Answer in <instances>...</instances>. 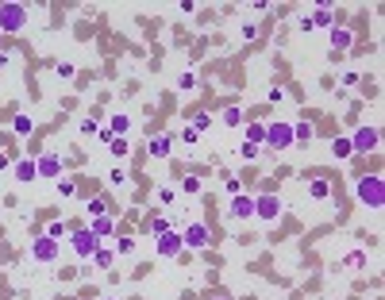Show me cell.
<instances>
[{"label":"cell","mask_w":385,"mask_h":300,"mask_svg":"<svg viewBox=\"0 0 385 300\" xmlns=\"http://www.w3.org/2000/svg\"><path fill=\"white\" fill-rule=\"evenodd\" d=\"M354 193H358V200H362V204H370L374 212L385 204V185H381V177H362V181L354 185Z\"/></svg>","instance_id":"1"},{"label":"cell","mask_w":385,"mask_h":300,"mask_svg":"<svg viewBox=\"0 0 385 300\" xmlns=\"http://www.w3.org/2000/svg\"><path fill=\"white\" fill-rule=\"evenodd\" d=\"M69 247H73V254L77 258H93L97 254V247H100V239L93 235V231H89V227H77V231H69Z\"/></svg>","instance_id":"2"},{"label":"cell","mask_w":385,"mask_h":300,"mask_svg":"<svg viewBox=\"0 0 385 300\" xmlns=\"http://www.w3.org/2000/svg\"><path fill=\"white\" fill-rule=\"evenodd\" d=\"M266 146L289 150V146H293V123H289V119H277V123H270V127H266Z\"/></svg>","instance_id":"3"},{"label":"cell","mask_w":385,"mask_h":300,"mask_svg":"<svg viewBox=\"0 0 385 300\" xmlns=\"http://www.w3.org/2000/svg\"><path fill=\"white\" fill-rule=\"evenodd\" d=\"M285 212V204H281V196L274 193H262V196H254V215L258 219H266V223H274L277 215Z\"/></svg>","instance_id":"4"},{"label":"cell","mask_w":385,"mask_h":300,"mask_svg":"<svg viewBox=\"0 0 385 300\" xmlns=\"http://www.w3.org/2000/svg\"><path fill=\"white\" fill-rule=\"evenodd\" d=\"M27 27V8L23 4H0V31H20Z\"/></svg>","instance_id":"5"},{"label":"cell","mask_w":385,"mask_h":300,"mask_svg":"<svg viewBox=\"0 0 385 300\" xmlns=\"http://www.w3.org/2000/svg\"><path fill=\"white\" fill-rule=\"evenodd\" d=\"M208 243H212L208 223H189L185 231H181V247H189V250H204Z\"/></svg>","instance_id":"6"},{"label":"cell","mask_w":385,"mask_h":300,"mask_svg":"<svg viewBox=\"0 0 385 300\" xmlns=\"http://www.w3.org/2000/svg\"><path fill=\"white\" fill-rule=\"evenodd\" d=\"M58 250H62V243H58V239H50V235H39V239L31 243V258H35V262H54Z\"/></svg>","instance_id":"7"},{"label":"cell","mask_w":385,"mask_h":300,"mask_svg":"<svg viewBox=\"0 0 385 300\" xmlns=\"http://www.w3.org/2000/svg\"><path fill=\"white\" fill-rule=\"evenodd\" d=\"M154 250H158L162 258H181V254H185V247H181V235H177V231H166V235H158Z\"/></svg>","instance_id":"8"},{"label":"cell","mask_w":385,"mask_h":300,"mask_svg":"<svg viewBox=\"0 0 385 300\" xmlns=\"http://www.w3.org/2000/svg\"><path fill=\"white\" fill-rule=\"evenodd\" d=\"M377 142H381V135L374 127H358L351 139V150H377Z\"/></svg>","instance_id":"9"},{"label":"cell","mask_w":385,"mask_h":300,"mask_svg":"<svg viewBox=\"0 0 385 300\" xmlns=\"http://www.w3.org/2000/svg\"><path fill=\"white\" fill-rule=\"evenodd\" d=\"M231 219H251V215H254V196H235V200H231Z\"/></svg>","instance_id":"10"},{"label":"cell","mask_w":385,"mask_h":300,"mask_svg":"<svg viewBox=\"0 0 385 300\" xmlns=\"http://www.w3.org/2000/svg\"><path fill=\"white\" fill-rule=\"evenodd\" d=\"M35 173H39V177H58V173H62V162H58V154H43V158L35 162Z\"/></svg>","instance_id":"11"},{"label":"cell","mask_w":385,"mask_h":300,"mask_svg":"<svg viewBox=\"0 0 385 300\" xmlns=\"http://www.w3.org/2000/svg\"><path fill=\"white\" fill-rule=\"evenodd\" d=\"M351 43H354V35L347 27H331V54H343Z\"/></svg>","instance_id":"12"},{"label":"cell","mask_w":385,"mask_h":300,"mask_svg":"<svg viewBox=\"0 0 385 300\" xmlns=\"http://www.w3.org/2000/svg\"><path fill=\"white\" fill-rule=\"evenodd\" d=\"M89 231H93L97 239L112 235V212H108V215H93V223H89Z\"/></svg>","instance_id":"13"},{"label":"cell","mask_w":385,"mask_h":300,"mask_svg":"<svg viewBox=\"0 0 385 300\" xmlns=\"http://www.w3.org/2000/svg\"><path fill=\"white\" fill-rule=\"evenodd\" d=\"M308 196H312V200H328V196H331V185H328V181H320V177H316V181L308 185Z\"/></svg>","instance_id":"14"},{"label":"cell","mask_w":385,"mask_h":300,"mask_svg":"<svg viewBox=\"0 0 385 300\" xmlns=\"http://www.w3.org/2000/svg\"><path fill=\"white\" fill-rule=\"evenodd\" d=\"M170 142H174L170 135H158V139H150V154H154V158H166V154H170Z\"/></svg>","instance_id":"15"},{"label":"cell","mask_w":385,"mask_h":300,"mask_svg":"<svg viewBox=\"0 0 385 300\" xmlns=\"http://www.w3.org/2000/svg\"><path fill=\"white\" fill-rule=\"evenodd\" d=\"M127 127H131L127 116H112V135H116V139H127Z\"/></svg>","instance_id":"16"},{"label":"cell","mask_w":385,"mask_h":300,"mask_svg":"<svg viewBox=\"0 0 385 300\" xmlns=\"http://www.w3.org/2000/svg\"><path fill=\"white\" fill-rule=\"evenodd\" d=\"M247 142H254V146L266 142V127H262V123H247Z\"/></svg>","instance_id":"17"},{"label":"cell","mask_w":385,"mask_h":300,"mask_svg":"<svg viewBox=\"0 0 385 300\" xmlns=\"http://www.w3.org/2000/svg\"><path fill=\"white\" fill-rule=\"evenodd\" d=\"M112 258H116V250H104V247H97V254L89 258V262H97L100 269H108V266H112Z\"/></svg>","instance_id":"18"},{"label":"cell","mask_w":385,"mask_h":300,"mask_svg":"<svg viewBox=\"0 0 385 300\" xmlns=\"http://www.w3.org/2000/svg\"><path fill=\"white\" fill-rule=\"evenodd\" d=\"M331 154H335V158H351V154H354L351 139H335V142H331Z\"/></svg>","instance_id":"19"},{"label":"cell","mask_w":385,"mask_h":300,"mask_svg":"<svg viewBox=\"0 0 385 300\" xmlns=\"http://www.w3.org/2000/svg\"><path fill=\"white\" fill-rule=\"evenodd\" d=\"M16 177H20V181H35V177H39V173H35V162H20V166H16Z\"/></svg>","instance_id":"20"},{"label":"cell","mask_w":385,"mask_h":300,"mask_svg":"<svg viewBox=\"0 0 385 300\" xmlns=\"http://www.w3.org/2000/svg\"><path fill=\"white\" fill-rule=\"evenodd\" d=\"M293 142H312V127L308 123H293Z\"/></svg>","instance_id":"21"},{"label":"cell","mask_w":385,"mask_h":300,"mask_svg":"<svg viewBox=\"0 0 385 300\" xmlns=\"http://www.w3.org/2000/svg\"><path fill=\"white\" fill-rule=\"evenodd\" d=\"M239 123H243L239 108H223V127H239Z\"/></svg>","instance_id":"22"},{"label":"cell","mask_w":385,"mask_h":300,"mask_svg":"<svg viewBox=\"0 0 385 300\" xmlns=\"http://www.w3.org/2000/svg\"><path fill=\"white\" fill-rule=\"evenodd\" d=\"M343 266H351V269H362V266H366V254H362V250H351V254L343 258Z\"/></svg>","instance_id":"23"},{"label":"cell","mask_w":385,"mask_h":300,"mask_svg":"<svg viewBox=\"0 0 385 300\" xmlns=\"http://www.w3.org/2000/svg\"><path fill=\"white\" fill-rule=\"evenodd\" d=\"M308 23H316V27H331V12L328 8H316V16H312Z\"/></svg>","instance_id":"24"},{"label":"cell","mask_w":385,"mask_h":300,"mask_svg":"<svg viewBox=\"0 0 385 300\" xmlns=\"http://www.w3.org/2000/svg\"><path fill=\"white\" fill-rule=\"evenodd\" d=\"M150 231H154V239H158V235H166V231H170V219H166V215H154Z\"/></svg>","instance_id":"25"},{"label":"cell","mask_w":385,"mask_h":300,"mask_svg":"<svg viewBox=\"0 0 385 300\" xmlns=\"http://www.w3.org/2000/svg\"><path fill=\"white\" fill-rule=\"evenodd\" d=\"M108 146H112V154H116V158H127V150H131V146H127V139H112Z\"/></svg>","instance_id":"26"},{"label":"cell","mask_w":385,"mask_h":300,"mask_svg":"<svg viewBox=\"0 0 385 300\" xmlns=\"http://www.w3.org/2000/svg\"><path fill=\"white\" fill-rule=\"evenodd\" d=\"M239 158L254 162V158H258V146H254V142H247V139H243V146H239Z\"/></svg>","instance_id":"27"},{"label":"cell","mask_w":385,"mask_h":300,"mask_svg":"<svg viewBox=\"0 0 385 300\" xmlns=\"http://www.w3.org/2000/svg\"><path fill=\"white\" fill-rule=\"evenodd\" d=\"M104 208H108V200H100V196H97V200H89V208H85V212H89V215H108Z\"/></svg>","instance_id":"28"},{"label":"cell","mask_w":385,"mask_h":300,"mask_svg":"<svg viewBox=\"0 0 385 300\" xmlns=\"http://www.w3.org/2000/svg\"><path fill=\"white\" fill-rule=\"evenodd\" d=\"M208 123H212V116H204V112H197V116H193V131H208Z\"/></svg>","instance_id":"29"},{"label":"cell","mask_w":385,"mask_h":300,"mask_svg":"<svg viewBox=\"0 0 385 300\" xmlns=\"http://www.w3.org/2000/svg\"><path fill=\"white\" fill-rule=\"evenodd\" d=\"M12 127H16V135H31V119H27V116H16Z\"/></svg>","instance_id":"30"},{"label":"cell","mask_w":385,"mask_h":300,"mask_svg":"<svg viewBox=\"0 0 385 300\" xmlns=\"http://www.w3.org/2000/svg\"><path fill=\"white\" fill-rule=\"evenodd\" d=\"M116 254H120V258L135 254V243H131V239H120V243H116Z\"/></svg>","instance_id":"31"},{"label":"cell","mask_w":385,"mask_h":300,"mask_svg":"<svg viewBox=\"0 0 385 300\" xmlns=\"http://www.w3.org/2000/svg\"><path fill=\"white\" fill-rule=\"evenodd\" d=\"M73 193H77V185H73V181H58V196H62V200H69Z\"/></svg>","instance_id":"32"},{"label":"cell","mask_w":385,"mask_h":300,"mask_svg":"<svg viewBox=\"0 0 385 300\" xmlns=\"http://www.w3.org/2000/svg\"><path fill=\"white\" fill-rule=\"evenodd\" d=\"M46 235H50V239H66V235H69V227H66V223H58V219H54V223H50V231H46Z\"/></svg>","instance_id":"33"},{"label":"cell","mask_w":385,"mask_h":300,"mask_svg":"<svg viewBox=\"0 0 385 300\" xmlns=\"http://www.w3.org/2000/svg\"><path fill=\"white\" fill-rule=\"evenodd\" d=\"M181 189L193 196V193H200V181H197V177H185V181H181Z\"/></svg>","instance_id":"34"},{"label":"cell","mask_w":385,"mask_h":300,"mask_svg":"<svg viewBox=\"0 0 385 300\" xmlns=\"http://www.w3.org/2000/svg\"><path fill=\"white\" fill-rule=\"evenodd\" d=\"M193 85H197V77H193V73H181V77H177V89H193Z\"/></svg>","instance_id":"35"},{"label":"cell","mask_w":385,"mask_h":300,"mask_svg":"<svg viewBox=\"0 0 385 300\" xmlns=\"http://www.w3.org/2000/svg\"><path fill=\"white\" fill-rule=\"evenodd\" d=\"M97 131H100L97 119H85V123H81V135H97Z\"/></svg>","instance_id":"36"},{"label":"cell","mask_w":385,"mask_h":300,"mask_svg":"<svg viewBox=\"0 0 385 300\" xmlns=\"http://www.w3.org/2000/svg\"><path fill=\"white\" fill-rule=\"evenodd\" d=\"M54 69H58V77H73V65H69V62H58Z\"/></svg>","instance_id":"37"},{"label":"cell","mask_w":385,"mask_h":300,"mask_svg":"<svg viewBox=\"0 0 385 300\" xmlns=\"http://www.w3.org/2000/svg\"><path fill=\"white\" fill-rule=\"evenodd\" d=\"M108 181H112V185H123L127 177H123V170H112V173H108Z\"/></svg>","instance_id":"38"},{"label":"cell","mask_w":385,"mask_h":300,"mask_svg":"<svg viewBox=\"0 0 385 300\" xmlns=\"http://www.w3.org/2000/svg\"><path fill=\"white\" fill-rule=\"evenodd\" d=\"M8 166H12V158H8V154H4V150H0V173L8 170Z\"/></svg>","instance_id":"39"},{"label":"cell","mask_w":385,"mask_h":300,"mask_svg":"<svg viewBox=\"0 0 385 300\" xmlns=\"http://www.w3.org/2000/svg\"><path fill=\"white\" fill-rule=\"evenodd\" d=\"M216 300H227V296H216Z\"/></svg>","instance_id":"40"},{"label":"cell","mask_w":385,"mask_h":300,"mask_svg":"<svg viewBox=\"0 0 385 300\" xmlns=\"http://www.w3.org/2000/svg\"><path fill=\"white\" fill-rule=\"evenodd\" d=\"M104 300H112V296H104Z\"/></svg>","instance_id":"41"}]
</instances>
